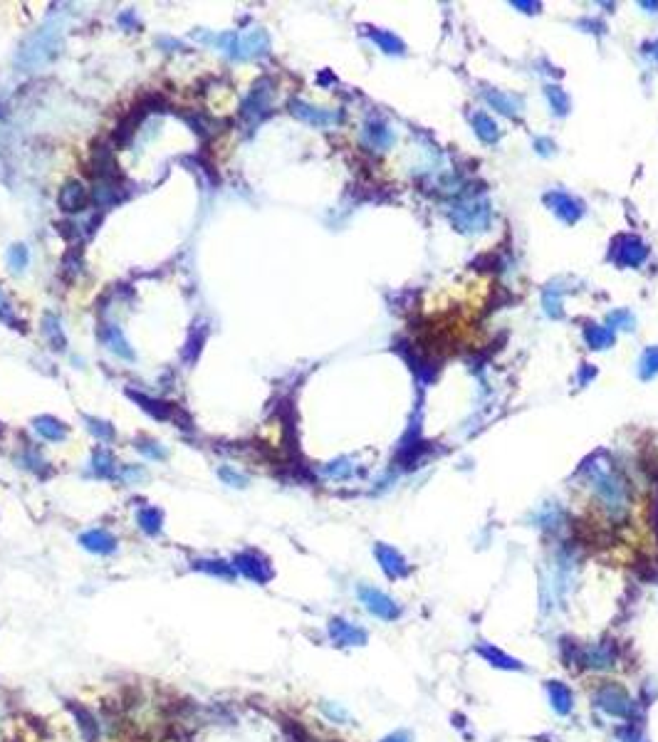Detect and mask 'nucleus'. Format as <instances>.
I'll list each match as a JSON object with an SVG mask.
<instances>
[{
    "instance_id": "obj_1",
    "label": "nucleus",
    "mask_w": 658,
    "mask_h": 742,
    "mask_svg": "<svg viewBox=\"0 0 658 742\" xmlns=\"http://www.w3.org/2000/svg\"><path fill=\"white\" fill-rule=\"evenodd\" d=\"M584 475L589 480L591 490L596 493V498L604 503V507L616 520H621L626 510H629V485L616 473V468L604 455H596L591 463L584 465Z\"/></svg>"
},
{
    "instance_id": "obj_2",
    "label": "nucleus",
    "mask_w": 658,
    "mask_h": 742,
    "mask_svg": "<svg viewBox=\"0 0 658 742\" xmlns=\"http://www.w3.org/2000/svg\"><path fill=\"white\" fill-rule=\"evenodd\" d=\"M357 596L362 599V604L366 607V612L371 616L381 618V621H396V618H401V604H396L386 591L362 584L357 589Z\"/></svg>"
},
{
    "instance_id": "obj_3",
    "label": "nucleus",
    "mask_w": 658,
    "mask_h": 742,
    "mask_svg": "<svg viewBox=\"0 0 658 742\" xmlns=\"http://www.w3.org/2000/svg\"><path fill=\"white\" fill-rule=\"evenodd\" d=\"M594 700L599 708L607 710V713L614 715V718L629 720L631 715H634V700L626 695L624 688H618V686H602L599 691H596Z\"/></svg>"
},
{
    "instance_id": "obj_4",
    "label": "nucleus",
    "mask_w": 658,
    "mask_h": 742,
    "mask_svg": "<svg viewBox=\"0 0 658 742\" xmlns=\"http://www.w3.org/2000/svg\"><path fill=\"white\" fill-rule=\"evenodd\" d=\"M233 569L243 574L245 579H250V582H255V584H265V582H270V579H273V567L267 564L265 557L258 555V552H253V550L240 552V555L233 559Z\"/></svg>"
},
{
    "instance_id": "obj_5",
    "label": "nucleus",
    "mask_w": 658,
    "mask_h": 742,
    "mask_svg": "<svg viewBox=\"0 0 658 742\" xmlns=\"http://www.w3.org/2000/svg\"><path fill=\"white\" fill-rule=\"evenodd\" d=\"M458 230H482L490 223V208L480 201L475 203H460L458 208L450 213Z\"/></svg>"
},
{
    "instance_id": "obj_6",
    "label": "nucleus",
    "mask_w": 658,
    "mask_h": 742,
    "mask_svg": "<svg viewBox=\"0 0 658 742\" xmlns=\"http://www.w3.org/2000/svg\"><path fill=\"white\" fill-rule=\"evenodd\" d=\"M327 631H329V639L335 641L337 646H364L366 639H369V634H366L362 626L346 621V618H341V616L329 618Z\"/></svg>"
},
{
    "instance_id": "obj_7",
    "label": "nucleus",
    "mask_w": 658,
    "mask_h": 742,
    "mask_svg": "<svg viewBox=\"0 0 658 742\" xmlns=\"http://www.w3.org/2000/svg\"><path fill=\"white\" fill-rule=\"evenodd\" d=\"M374 557H376V562H379L381 572H384L389 579L409 577V562H406V557H403L398 550H394V547H389V544L379 542L374 547Z\"/></svg>"
},
{
    "instance_id": "obj_8",
    "label": "nucleus",
    "mask_w": 658,
    "mask_h": 742,
    "mask_svg": "<svg viewBox=\"0 0 658 742\" xmlns=\"http://www.w3.org/2000/svg\"><path fill=\"white\" fill-rule=\"evenodd\" d=\"M648 255V248L636 235H621L616 240V262L626 267H639Z\"/></svg>"
},
{
    "instance_id": "obj_9",
    "label": "nucleus",
    "mask_w": 658,
    "mask_h": 742,
    "mask_svg": "<svg viewBox=\"0 0 658 742\" xmlns=\"http://www.w3.org/2000/svg\"><path fill=\"white\" fill-rule=\"evenodd\" d=\"M545 203L550 205L552 213H555L559 221L569 223V226H572V223H577L579 218H582V213H584V210H582V203H577L572 196H567V193H562V191L547 193Z\"/></svg>"
},
{
    "instance_id": "obj_10",
    "label": "nucleus",
    "mask_w": 658,
    "mask_h": 742,
    "mask_svg": "<svg viewBox=\"0 0 658 742\" xmlns=\"http://www.w3.org/2000/svg\"><path fill=\"white\" fill-rule=\"evenodd\" d=\"M475 653L480 658H485V661L493 666V668H500V671H525V663L517 661V658H512L510 653H505L503 648L493 646V643H488V641H478L475 643Z\"/></svg>"
},
{
    "instance_id": "obj_11",
    "label": "nucleus",
    "mask_w": 658,
    "mask_h": 742,
    "mask_svg": "<svg viewBox=\"0 0 658 742\" xmlns=\"http://www.w3.org/2000/svg\"><path fill=\"white\" fill-rule=\"evenodd\" d=\"M545 691H547V698H550V705L552 710H555L557 715H569L574 710V695L572 691H569L567 683H562V680H547L545 683Z\"/></svg>"
},
{
    "instance_id": "obj_12",
    "label": "nucleus",
    "mask_w": 658,
    "mask_h": 742,
    "mask_svg": "<svg viewBox=\"0 0 658 742\" xmlns=\"http://www.w3.org/2000/svg\"><path fill=\"white\" fill-rule=\"evenodd\" d=\"M289 109H292V114H295V117H300L302 121H307V124H314V126H329V124H337V121L341 119V114L324 112V109L310 107V104H302V102H292V104H289Z\"/></svg>"
},
{
    "instance_id": "obj_13",
    "label": "nucleus",
    "mask_w": 658,
    "mask_h": 742,
    "mask_svg": "<svg viewBox=\"0 0 658 742\" xmlns=\"http://www.w3.org/2000/svg\"><path fill=\"white\" fill-rule=\"evenodd\" d=\"M80 542H82V547H85V550L94 552V555H112V552L117 550V539H114L107 530H102V527H96V530L85 532L80 537Z\"/></svg>"
},
{
    "instance_id": "obj_14",
    "label": "nucleus",
    "mask_w": 658,
    "mask_h": 742,
    "mask_svg": "<svg viewBox=\"0 0 658 742\" xmlns=\"http://www.w3.org/2000/svg\"><path fill=\"white\" fill-rule=\"evenodd\" d=\"M614 658H616V653H614L611 643H594V646L584 648V653H582V661L589 668H611Z\"/></svg>"
},
{
    "instance_id": "obj_15",
    "label": "nucleus",
    "mask_w": 658,
    "mask_h": 742,
    "mask_svg": "<svg viewBox=\"0 0 658 742\" xmlns=\"http://www.w3.org/2000/svg\"><path fill=\"white\" fill-rule=\"evenodd\" d=\"M35 431L40 433L42 438H47V441H65L67 425L62 421L52 419V416H40V419H35Z\"/></svg>"
},
{
    "instance_id": "obj_16",
    "label": "nucleus",
    "mask_w": 658,
    "mask_h": 742,
    "mask_svg": "<svg viewBox=\"0 0 658 742\" xmlns=\"http://www.w3.org/2000/svg\"><path fill=\"white\" fill-rule=\"evenodd\" d=\"M193 569H201V572L210 574V577H218V579H226V582H230V579H235V569L233 564H226V562L221 559H201V562H193Z\"/></svg>"
},
{
    "instance_id": "obj_17",
    "label": "nucleus",
    "mask_w": 658,
    "mask_h": 742,
    "mask_svg": "<svg viewBox=\"0 0 658 742\" xmlns=\"http://www.w3.org/2000/svg\"><path fill=\"white\" fill-rule=\"evenodd\" d=\"M584 339L591 349H609L614 344V332L611 327H599V324H589L584 329Z\"/></svg>"
},
{
    "instance_id": "obj_18",
    "label": "nucleus",
    "mask_w": 658,
    "mask_h": 742,
    "mask_svg": "<svg viewBox=\"0 0 658 742\" xmlns=\"http://www.w3.org/2000/svg\"><path fill=\"white\" fill-rule=\"evenodd\" d=\"M60 205L65 210H82L85 208V188L82 183H67L60 193Z\"/></svg>"
},
{
    "instance_id": "obj_19",
    "label": "nucleus",
    "mask_w": 658,
    "mask_h": 742,
    "mask_svg": "<svg viewBox=\"0 0 658 742\" xmlns=\"http://www.w3.org/2000/svg\"><path fill=\"white\" fill-rule=\"evenodd\" d=\"M473 126H475V134L480 136L482 142L495 144V142L500 139L498 124H495V121L490 119L488 114H475V117H473Z\"/></svg>"
},
{
    "instance_id": "obj_20",
    "label": "nucleus",
    "mask_w": 658,
    "mask_h": 742,
    "mask_svg": "<svg viewBox=\"0 0 658 742\" xmlns=\"http://www.w3.org/2000/svg\"><path fill=\"white\" fill-rule=\"evenodd\" d=\"M137 520H139V527H142L146 534H151V537L161 532V512L156 510V507H144V510H139Z\"/></svg>"
},
{
    "instance_id": "obj_21",
    "label": "nucleus",
    "mask_w": 658,
    "mask_h": 742,
    "mask_svg": "<svg viewBox=\"0 0 658 742\" xmlns=\"http://www.w3.org/2000/svg\"><path fill=\"white\" fill-rule=\"evenodd\" d=\"M371 40H374L384 52H389V55H398V52H403V42L398 40L396 35L386 33V30H381V33L379 30H371Z\"/></svg>"
},
{
    "instance_id": "obj_22",
    "label": "nucleus",
    "mask_w": 658,
    "mask_h": 742,
    "mask_svg": "<svg viewBox=\"0 0 658 742\" xmlns=\"http://www.w3.org/2000/svg\"><path fill=\"white\" fill-rule=\"evenodd\" d=\"M656 374H658V346H648V349L643 351L641 364H639V376H641L643 381H648Z\"/></svg>"
},
{
    "instance_id": "obj_23",
    "label": "nucleus",
    "mask_w": 658,
    "mask_h": 742,
    "mask_svg": "<svg viewBox=\"0 0 658 742\" xmlns=\"http://www.w3.org/2000/svg\"><path fill=\"white\" fill-rule=\"evenodd\" d=\"M366 139L374 144V149H386V146H391L394 134H391V129H386L384 124H369L366 126Z\"/></svg>"
},
{
    "instance_id": "obj_24",
    "label": "nucleus",
    "mask_w": 658,
    "mask_h": 742,
    "mask_svg": "<svg viewBox=\"0 0 658 742\" xmlns=\"http://www.w3.org/2000/svg\"><path fill=\"white\" fill-rule=\"evenodd\" d=\"M92 463H94V473L99 478H112L114 475V458H112V453H109V450H104V448H96Z\"/></svg>"
},
{
    "instance_id": "obj_25",
    "label": "nucleus",
    "mask_w": 658,
    "mask_h": 742,
    "mask_svg": "<svg viewBox=\"0 0 658 742\" xmlns=\"http://www.w3.org/2000/svg\"><path fill=\"white\" fill-rule=\"evenodd\" d=\"M107 344H109V349H112L114 354H119V357H126V359H134V351L129 349V344H126V339L121 337V332L117 327L109 329Z\"/></svg>"
},
{
    "instance_id": "obj_26",
    "label": "nucleus",
    "mask_w": 658,
    "mask_h": 742,
    "mask_svg": "<svg viewBox=\"0 0 658 742\" xmlns=\"http://www.w3.org/2000/svg\"><path fill=\"white\" fill-rule=\"evenodd\" d=\"M545 94H547V99H550V104H552V109H555V114H567V112H569V96L564 94V92L559 90V87L550 85V87L545 90Z\"/></svg>"
},
{
    "instance_id": "obj_27",
    "label": "nucleus",
    "mask_w": 658,
    "mask_h": 742,
    "mask_svg": "<svg viewBox=\"0 0 658 742\" xmlns=\"http://www.w3.org/2000/svg\"><path fill=\"white\" fill-rule=\"evenodd\" d=\"M485 99H488V102L493 104V107H498V112L507 114V117H512V114H515V109H517V107H515V102H512L510 96L498 94V92H493V90H488V92H485Z\"/></svg>"
},
{
    "instance_id": "obj_28",
    "label": "nucleus",
    "mask_w": 658,
    "mask_h": 742,
    "mask_svg": "<svg viewBox=\"0 0 658 742\" xmlns=\"http://www.w3.org/2000/svg\"><path fill=\"white\" fill-rule=\"evenodd\" d=\"M45 332L52 337V346L55 349H65V337H62V329H60V322L55 317H50V314L45 317Z\"/></svg>"
},
{
    "instance_id": "obj_29",
    "label": "nucleus",
    "mask_w": 658,
    "mask_h": 742,
    "mask_svg": "<svg viewBox=\"0 0 658 742\" xmlns=\"http://www.w3.org/2000/svg\"><path fill=\"white\" fill-rule=\"evenodd\" d=\"M87 423H90V431L94 433L99 441H112L114 438V428H109V423H104V421L87 419Z\"/></svg>"
},
{
    "instance_id": "obj_30",
    "label": "nucleus",
    "mask_w": 658,
    "mask_h": 742,
    "mask_svg": "<svg viewBox=\"0 0 658 742\" xmlns=\"http://www.w3.org/2000/svg\"><path fill=\"white\" fill-rule=\"evenodd\" d=\"M609 324H618V329H626V332H629V329H634V317H631L629 312L618 310V312H611V314H609Z\"/></svg>"
},
{
    "instance_id": "obj_31",
    "label": "nucleus",
    "mask_w": 658,
    "mask_h": 742,
    "mask_svg": "<svg viewBox=\"0 0 658 742\" xmlns=\"http://www.w3.org/2000/svg\"><path fill=\"white\" fill-rule=\"evenodd\" d=\"M10 265L15 267V270H23V267L28 265V250H25L23 245H15V248L10 250Z\"/></svg>"
},
{
    "instance_id": "obj_32",
    "label": "nucleus",
    "mask_w": 658,
    "mask_h": 742,
    "mask_svg": "<svg viewBox=\"0 0 658 742\" xmlns=\"http://www.w3.org/2000/svg\"><path fill=\"white\" fill-rule=\"evenodd\" d=\"M221 478L233 487H245L248 485V478H243L240 473H233L230 468H221Z\"/></svg>"
},
{
    "instance_id": "obj_33",
    "label": "nucleus",
    "mask_w": 658,
    "mask_h": 742,
    "mask_svg": "<svg viewBox=\"0 0 658 742\" xmlns=\"http://www.w3.org/2000/svg\"><path fill=\"white\" fill-rule=\"evenodd\" d=\"M349 473H352V468L346 465V460L332 463V465L327 468V475H332V478H349Z\"/></svg>"
},
{
    "instance_id": "obj_34",
    "label": "nucleus",
    "mask_w": 658,
    "mask_h": 742,
    "mask_svg": "<svg viewBox=\"0 0 658 742\" xmlns=\"http://www.w3.org/2000/svg\"><path fill=\"white\" fill-rule=\"evenodd\" d=\"M0 319L8 324H15L12 322V307H10V302L3 297V292H0Z\"/></svg>"
},
{
    "instance_id": "obj_35",
    "label": "nucleus",
    "mask_w": 658,
    "mask_h": 742,
    "mask_svg": "<svg viewBox=\"0 0 658 742\" xmlns=\"http://www.w3.org/2000/svg\"><path fill=\"white\" fill-rule=\"evenodd\" d=\"M381 742H414V737H411L409 730H396L391 735H386Z\"/></svg>"
},
{
    "instance_id": "obj_36",
    "label": "nucleus",
    "mask_w": 658,
    "mask_h": 742,
    "mask_svg": "<svg viewBox=\"0 0 658 742\" xmlns=\"http://www.w3.org/2000/svg\"><path fill=\"white\" fill-rule=\"evenodd\" d=\"M322 710H324V713H327L332 720H339V723H341V720H346V713H344V710H341V708H337V705H335V708H332L329 702H324V705H322Z\"/></svg>"
},
{
    "instance_id": "obj_37",
    "label": "nucleus",
    "mask_w": 658,
    "mask_h": 742,
    "mask_svg": "<svg viewBox=\"0 0 658 742\" xmlns=\"http://www.w3.org/2000/svg\"><path fill=\"white\" fill-rule=\"evenodd\" d=\"M552 144L550 142H537V151H542V153H550L552 151Z\"/></svg>"
},
{
    "instance_id": "obj_38",
    "label": "nucleus",
    "mask_w": 658,
    "mask_h": 742,
    "mask_svg": "<svg viewBox=\"0 0 658 742\" xmlns=\"http://www.w3.org/2000/svg\"><path fill=\"white\" fill-rule=\"evenodd\" d=\"M515 8H539V6H537V3H515Z\"/></svg>"
},
{
    "instance_id": "obj_39",
    "label": "nucleus",
    "mask_w": 658,
    "mask_h": 742,
    "mask_svg": "<svg viewBox=\"0 0 658 742\" xmlns=\"http://www.w3.org/2000/svg\"><path fill=\"white\" fill-rule=\"evenodd\" d=\"M656 57H658V42H656Z\"/></svg>"
}]
</instances>
